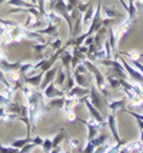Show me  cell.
Segmentation results:
<instances>
[{
	"label": "cell",
	"mask_w": 143,
	"mask_h": 153,
	"mask_svg": "<svg viewBox=\"0 0 143 153\" xmlns=\"http://www.w3.org/2000/svg\"><path fill=\"white\" fill-rule=\"evenodd\" d=\"M126 69L129 70V73L132 74V76H133V77H135V79H136V80H139V82H143V76H140V74H139V73H136V72H135L133 69H130V67L127 66V65H126Z\"/></svg>",
	"instance_id": "6da1fadb"
},
{
	"label": "cell",
	"mask_w": 143,
	"mask_h": 153,
	"mask_svg": "<svg viewBox=\"0 0 143 153\" xmlns=\"http://www.w3.org/2000/svg\"><path fill=\"white\" fill-rule=\"evenodd\" d=\"M132 114H133V116H135V117H137V119H142V117H140V116H137L136 113H132Z\"/></svg>",
	"instance_id": "7a4b0ae2"
}]
</instances>
